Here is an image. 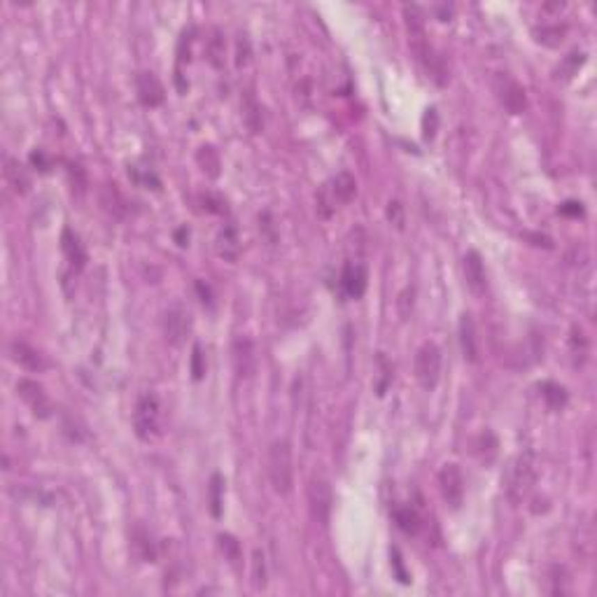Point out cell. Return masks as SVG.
<instances>
[{"instance_id": "obj_15", "label": "cell", "mask_w": 597, "mask_h": 597, "mask_svg": "<svg viewBox=\"0 0 597 597\" xmlns=\"http://www.w3.org/2000/svg\"><path fill=\"white\" fill-rule=\"evenodd\" d=\"M61 250L68 259V264L75 268V271H82L84 264H87V250H84V243L80 240L73 229L65 227L61 234Z\"/></svg>"}, {"instance_id": "obj_5", "label": "cell", "mask_w": 597, "mask_h": 597, "mask_svg": "<svg viewBox=\"0 0 597 597\" xmlns=\"http://www.w3.org/2000/svg\"><path fill=\"white\" fill-rule=\"evenodd\" d=\"M439 490H441L443 502L450 509H460L464 502V476L457 464H443L439 471Z\"/></svg>"}, {"instance_id": "obj_20", "label": "cell", "mask_w": 597, "mask_h": 597, "mask_svg": "<svg viewBox=\"0 0 597 597\" xmlns=\"http://www.w3.org/2000/svg\"><path fill=\"white\" fill-rule=\"evenodd\" d=\"M5 180H8V185L15 189L17 194H24L26 189H28V185H31L26 168L17 159H12V156L5 159Z\"/></svg>"}, {"instance_id": "obj_7", "label": "cell", "mask_w": 597, "mask_h": 597, "mask_svg": "<svg viewBox=\"0 0 597 597\" xmlns=\"http://www.w3.org/2000/svg\"><path fill=\"white\" fill-rule=\"evenodd\" d=\"M192 332V315L185 306H170L166 315H163V334H166L168 343L182 345L185 338Z\"/></svg>"}, {"instance_id": "obj_2", "label": "cell", "mask_w": 597, "mask_h": 597, "mask_svg": "<svg viewBox=\"0 0 597 597\" xmlns=\"http://www.w3.org/2000/svg\"><path fill=\"white\" fill-rule=\"evenodd\" d=\"M268 481L278 495H290L294 485L292 448L285 439H275L268 448Z\"/></svg>"}, {"instance_id": "obj_31", "label": "cell", "mask_w": 597, "mask_h": 597, "mask_svg": "<svg viewBox=\"0 0 597 597\" xmlns=\"http://www.w3.org/2000/svg\"><path fill=\"white\" fill-rule=\"evenodd\" d=\"M245 122H247V126L254 131V133H259V131L264 129V120H261V108L257 105V101H254V98H247V103H245Z\"/></svg>"}, {"instance_id": "obj_25", "label": "cell", "mask_w": 597, "mask_h": 597, "mask_svg": "<svg viewBox=\"0 0 597 597\" xmlns=\"http://www.w3.org/2000/svg\"><path fill=\"white\" fill-rule=\"evenodd\" d=\"M196 159H199V163L203 166V170H208V173L213 175V178L220 173V156H218V152H215V147H210V145L199 147V152H196Z\"/></svg>"}, {"instance_id": "obj_32", "label": "cell", "mask_w": 597, "mask_h": 597, "mask_svg": "<svg viewBox=\"0 0 597 597\" xmlns=\"http://www.w3.org/2000/svg\"><path fill=\"white\" fill-rule=\"evenodd\" d=\"M247 61H250V40H247V35H238V40H236V63L245 65Z\"/></svg>"}, {"instance_id": "obj_42", "label": "cell", "mask_w": 597, "mask_h": 597, "mask_svg": "<svg viewBox=\"0 0 597 597\" xmlns=\"http://www.w3.org/2000/svg\"><path fill=\"white\" fill-rule=\"evenodd\" d=\"M175 236H178V243H180V245H187V243H185V236L189 238V231H187V229H180V231L175 234Z\"/></svg>"}, {"instance_id": "obj_14", "label": "cell", "mask_w": 597, "mask_h": 597, "mask_svg": "<svg viewBox=\"0 0 597 597\" xmlns=\"http://www.w3.org/2000/svg\"><path fill=\"white\" fill-rule=\"evenodd\" d=\"M366 266L357 264V261H347L343 268V275H341V285H343V292L350 299H359L366 292Z\"/></svg>"}, {"instance_id": "obj_4", "label": "cell", "mask_w": 597, "mask_h": 597, "mask_svg": "<svg viewBox=\"0 0 597 597\" xmlns=\"http://www.w3.org/2000/svg\"><path fill=\"white\" fill-rule=\"evenodd\" d=\"M416 378L423 390H434L441 378V350L436 343H423L416 352Z\"/></svg>"}, {"instance_id": "obj_27", "label": "cell", "mask_w": 597, "mask_h": 597, "mask_svg": "<svg viewBox=\"0 0 597 597\" xmlns=\"http://www.w3.org/2000/svg\"><path fill=\"white\" fill-rule=\"evenodd\" d=\"M136 546H138V553H140V557L145 562H154V557H156V548H154V543H152V539H149V534L145 532V530L142 528H136Z\"/></svg>"}, {"instance_id": "obj_11", "label": "cell", "mask_w": 597, "mask_h": 597, "mask_svg": "<svg viewBox=\"0 0 597 597\" xmlns=\"http://www.w3.org/2000/svg\"><path fill=\"white\" fill-rule=\"evenodd\" d=\"M136 91H138V101L142 105H147V108H156V105H161L163 98H166V89H163L161 80L152 70H142V73L136 75Z\"/></svg>"}, {"instance_id": "obj_17", "label": "cell", "mask_w": 597, "mask_h": 597, "mask_svg": "<svg viewBox=\"0 0 597 597\" xmlns=\"http://www.w3.org/2000/svg\"><path fill=\"white\" fill-rule=\"evenodd\" d=\"M460 345L462 355L467 362H478V338H476V325L469 313L460 315Z\"/></svg>"}, {"instance_id": "obj_41", "label": "cell", "mask_w": 597, "mask_h": 597, "mask_svg": "<svg viewBox=\"0 0 597 597\" xmlns=\"http://www.w3.org/2000/svg\"><path fill=\"white\" fill-rule=\"evenodd\" d=\"M196 290L201 292V297H203L201 301H203V304H208V306H210V290H208V287H206V290H203V283H196Z\"/></svg>"}, {"instance_id": "obj_6", "label": "cell", "mask_w": 597, "mask_h": 597, "mask_svg": "<svg viewBox=\"0 0 597 597\" xmlns=\"http://www.w3.org/2000/svg\"><path fill=\"white\" fill-rule=\"evenodd\" d=\"M17 395L24 399V404L28 406L33 411L35 418H49L51 416V402L47 397V392L38 380H31V378H22L17 383Z\"/></svg>"}, {"instance_id": "obj_33", "label": "cell", "mask_w": 597, "mask_h": 597, "mask_svg": "<svg viewBox=\"0 0 597 597\" xmlns=\"http://www.w3.org/2000/svg\"><path fill=\"white\" fill-rule=\"evenodd\" d=\"M388 220L397 229H404V206L399 201H390L388 203Z\"/></svg>"}, {"instance_id": "obj_18", "label": "cell", "mask_w": 597, "mask_h": 597, "mask_svg": "<svg viewBox=\"0 0 597 597\" xmlns=\"http://www.w3.org/2000/svg\"><path fill=\"white\" fill-rule=\"evenodd\" d=\"M327 192H329L334 206H343V203H350L357 196V182L350 173H338L329 185H325Z\"/></svg>"}, {"instance_id": "obj_22", "label": "cell", "mask_w": 597, "mask_h": 597, "mask_svg": "<svg viewBox=\"0 0 597 597\" xmlns=\"http://www.w3.org/2000/svg\"><path fill=\"white\" fill-rule=\"evenodd\" d=\"M541 397H543V402H546V406L550 411H560V409H565L567 406V390L562 388V385H557V383H541Z\"/></svg>"}, {"instance_id": "obj_21", "label": "cell", "mask_w": 597, "mask_h": 597, "mask_svg": "<svg viewBox=\"0 0 597 597\" xmlns=\"http://www.w3.org/2000/svg\"><path fill=\"white\" fill-rule=\"evenodd\" d=\"M101 203L108 213L117 215V218H124V215H126V201H124V196L120 194L117 185H105L101 189Z\"/></svg>"}, {"instance_id": "obj_24", "label": "cell", "mask_w": 597, "mask_h": 597, "mask_svg": "<svg viewBox=\"0 0 597 597\" xmlns=\"http://www.w3.org/2000/svg\"><path fill=\"white\" fill-rule=\"evenodd\" d=\"M129 178L133 180L138 187H147V189H159V187H161L159 178H156L154 170H149V168L131 166V168H129Z\"/></svg>"}, {"instance_id": "obj_9", "label": "cell", "mask_w": 597, "mask_h": 597, "mask_svg": "<svg viewBox=\"0 0 597 597\" xmlns=\"http://www.w3.org/2000/svg\"><path fill=\"white\" fill-rule=\"evenodd\" d=\"M462 271H464V283L471 290V294L481 297L488 290V273H485V264L481 254L476 250H469L462 259Z\"/></svg>"}, {"instance_id": "obj_16", "label": "cell", "mask_w": 597, "mask_h": 597, "mask_svg": "<svg viewBox=\"0 0 597 597\" xmlns=\"http://www.w3.org/2000/svg\"><path fill=\"white\" fill-rule=\"evenodd\" d=\"M215 250L222 259L227 261H236L240 254V236H238V229L234 224H224L218 231V238H215Z\"/></svg>"}, {"instance_id": "obj_39", "label": "cell", "mask_w": 597, "mask_h": 597, "mask_svg": "<svg viewBox=\"0 0 597 597\" xmlns=\"http://www.w3.org/2000/svg\"><path fill=\"white\" fill-rule=\"evenodd\" d=\"M392 565H395V572H397V576H399V581H402V583H409V581H411L409 574L404 572L402 557H399V550H397V548H392Z\"/></svg>"}, {"instance_id": "obj_40", "label": "cell", "mask_w": 597, "mask_h": 597, "mask_svg": "<svg viewBox=\"0 0 597 597\" xmlns=\"http://www.w3.org/2000/svg\"><path fill=\"white\" fill-rule=\"evenodd\" d=\"M560 213H562V215H572V218H581L583 208H581V203L567 201V203H562V206H560Z\"/></svg>"}, {"instance_id": "obj_8", "label": "cell", "mask_w": 597, "mask_h": 597, "mask_svg": "<svg viewBox=\"0 0 597 597\" xmlns=\"http://www.w3.org/2000/svg\"><path fill=\"white\" fill-rule=\"evenodd\" d=\"M308 507H311V516L320 525H327L332 514V488L325 478H315L308 488Z\"/></svg>"}, {"instance_id": "obj_12", "label": "cell", "mask_w": 597, "mask_h": 597, "mask_svg": "<svg viewBox=\"0 0 597 597\" xmlns=\"http://www.w3.org/2000/svg\"><path fill=\"white\" fill-rule=\"evenodd\" d=\"M231 359H234V369H236V373H238V378H250L254 369H257V355H254L252 341L247 336L234 338Z\"/></svg>"}, {"instance_id": "obj_13", "label": "cell", "mask_w": 597, "mask_h": 597, "mask_svg": "<svg viewBox=\"0 0 597 597\" xmlns=\"http://www.w3.org/2000/svg\"><path fill=\"white\" fill-rule=\"evenodd\" d=\"M10 357H12V362H17L26 371L40 373V371L47 369L44 357L33 345L26 343V341H12V343H10Z\"/></svg>"}, {"instance_id": "obj_29", "label": "cell", "mask_w": 597, "mask_h": 597, "mask_svg": "<svg viewBox=\"0 0 597 597\" xmlns=\"http://www.w3.org/2000/svg\"><path fill=\"white\" fill-rule=\"evenodd\" d=\"M252 586L257 590L266 588V562L261 550H254L252 553Z\"/></svg>"}, {"instance_id": "obj_28", "label": "cell", "mask_w": 597, "mask_h": 597, "mask_svg": "<svg viewBox=\"0 0 597 597\" xmlns=\"http://www.w3.org/2000/svg\"><path fill=\"white\" fill-rule=\"evenodd\" d=\"M218 541H220V550L224 553L227 560L231 562L234 567L238 565V560H240V543H238V539L231 537V534H220Z\"/></svg>"}, {"instance_id": "obj_35", "label": "cell", "mask_w": 597, "mask_h": 597, "mask_svg": "<svg viewBox=\"0 0 597 597\" xmlns=\"http://www.w3.org/2000/svg\"><path fill=\"white\" fill-rule=\"evenodd\" d=\"M423 133H425V138H427V140H432V138H434V131H436V110L434 108H430L427 113H425V120H423Z\"/></svg>"}, {"instance_id": "obj_36", "label": "cell", "mask_w": 597, "mask_h": 597, "mask_svg": "<svg viewBox=\"0 0 597 597\" xmlns=\"http://www.w3.org/2000/svg\"><path fill=\"white\" fill-rule=\"evenodd\" d=\"M550 572L555 574L553 579H550V581L555 583V586L550 588V593H553V595H562V593H567V588L562 586V583H565V567H553V569H550Z\"/></svg>"}, {"instance_id": "obj_3", "label": "cell", "mask_w": 597, "mask_h": 597, "mask_svg": "<svg viewBox=\"0 0 597 597\" xmlns=\"http://www.w3.org/2000/svg\"><path fill=\"white\" fill-rule=\"evenodd\" d=\"M161 427V404L159 397L154 392H145L140 395V399L136 402V411H133V430L138 439L142 441H149L159 434Z\"/></svg>"}, {"instance_id": "obj_37", "label": "cell", "mask_w": 597, "mask_h": 597, "mask_svg": "<svg viewBox=\"0 0 597 597\" xmlns=\"http://www.w3.org/2000/svg\"><path fill=\"white\" fill-rule=\"evenodd\" d=\"M581 63H583V54H579V51H572V54L565 58V63H562V68H567V70H565V73H567L565 77H572ZM562 68H560V70H562Z\"/></svg>"}, {"instance_id": "obj_19", "label": "cell", "mask_w": 597, "mask_h": 597, "mask_svg": "<svg viewBox=\"0 0 597 597\" xmlns=\"http://www.w3.org/2000/svg\"><path fill=\"white\" fill-rule=\"evenodd\" d=\"M392 516H395L397 528L406 534L416 537V534H420V530H423V516H420V511L416 507H411V504L395 507Z\"/></svg>"}, {"instance_id": "obj_10", "label": "cell", "mask_w": 597, "mask_h": 597, "mask_svg": "<svg viewBox=\"0 0 597 597\" xmlns=\"http://www.w3.org/2000/svg\"><path fill=\"white\" fill-rule=\"evenodd\" d=\"M495 91L500 96V101L504 108L509 110L511 115H521L525 108H528V96H525V89L511 77L502 75L500 80L495 82Z\"/></svg>"}, {"instance_id": "obj_23", "label": "cell", "mask_w": 597, "mask_h": 597, "mask_svg": "<svg viewBox=\"0 0 597 597\" xmlns=\"http://www.w3.org/2000/svg\"><path fill=\"white\" fill-rule=\"evenodd\" d=\"M208 61L215 65V68H222L224 65V38H222L220 28H213V35L208 40Z\"/></svg>"}, {"instance_id": "obj_26", "label": "cell", "mask_w": 597, "mask_h": 597, "mask_svg": "<svg viewBox=\"0 0 597 597\" xmlns=\"http://www.w3.org/2000/svg\"><path fill=\"white\" fill-rule=\"evenodd\" d=\"M222 495H224V481L220 474H215L210 481V514L215 518L222 516Z\"/></svg>"}, {"instance_id": "obj_34", "label": "cell", "mask_w": 597, "mask_h": 597, "mask_svg": "<svg viewBox=\"0 0 597 597\" xmlns=\"http://www.w3.org/2000/svg\"><path fill=\"white\" fill-rule=\"evenodd\" d=\"M192 373H194V380H201L203 373H206V364H203L201 345H194V352H192Z\"/></svg>"}, {"instance_id": "obj_1", "label": "cell", "mask_w": 597, "mask_h": 597, "mask_svg": "<svg viewBox=\"0 0 597 597\" xmlns=\"http://www.w3.org/2000/svg\"><path fill=\"white\" fill-rule=\"evenodd\" d=\"M537 476H539V462L532 450L518 452L514 460L509 462L507 471H504V490L511 504H523L528 495L532 493Z\"/></svg>"}, {"instance_id": "obj_38", "label": "cell", "mask_w": 597, "mask_h": 597, "mask_svg": "<svg viewBox=\"0 0 597 597\" xmlns=\"http://www.w3.org/2000/svg\"><path fill=\"white\" fill-rule=\"evenodd\" d=\"M31 163H33V166L40 168L42 173H44V170H49V166H51L49 159H47V156H44L42 149H33V152H31Z\"/></svg>"}, {"instance_id": "obj_30", "label": "cell", "mask_w": 597, "mask_h": 597, "mask_svg": "<svg viewBox=\"0 0 597 597\" xmlns=\"http://www.w3.org/2000/svg\"><path fill=\"white\" fill-rule=\"evenodd\" d=\"M201 203H203V210L206 213H213V215H227V199L220 194H201Z\"/></svg>"}]
</instances>
